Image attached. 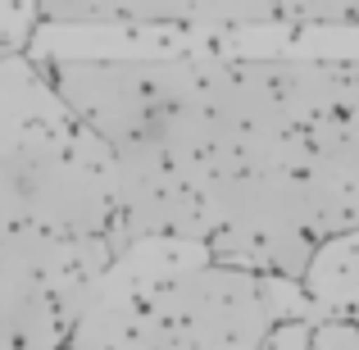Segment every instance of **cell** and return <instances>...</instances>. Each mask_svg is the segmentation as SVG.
I'll use <instances>...</instances> for the list:
<instances>
[{
  "instance_id": "obj_4",
  "label": "cell",
  "mask_w": 359,
  "mask_h": 350,
  "mask_svg": "<svg viewBox=\"0 0 359 350\" xmlns=\"http://www.w3.org/2000/svg\"><path fill=\"white\" fill-rule=\"evenodd\" d=\"M50 27H123L237 41V32H359V0H36Z\"/></svg>"
},
{
  "instance_id": "obj_2",
  "label": "cell",
  "mask_w": 359,
  "mask_h": 350,
  "mask_svg": "<svg viewBox=\"0 0 359 350\" xmlns=\"http://www.w3.org/2000/svg\"><path fill=\"white\" fill-rule=\"evenodd\" d=\"M132 250L114 159L36 55L0 64V350H64Z\"/></svg>"
},
{
  "instance_id": "obj_6",
  "label": "cell",
  "mask_w": 359,
  "mask_h": 350,
  "mask_svg": "<svg viewBox=\"0 0 359 350\" xmlns=\"http://www.w3.org/2000/svg\"><path fill=\"white\" fill-rule=\"evenodd\" d=\"M259 350H314V318H278Z\"/></svg>"
},
{
  "instance_id": "obj_1",
  "label": "cell",
  "mask_w": 359,
  "mask_h": 350,
  "mask_svg": "<svg viewBox=\"0 0 359 350\" xmlns=\"http://www.w3.org/2000/svg\"><path fill=\"white\" fill-rule=\"evenodd\" d=\"M114 159L137 241L201 245L214 264L305 278L359 228V55H36Z\"/></svg>"
},
{
  "instance_id": "obj_5",
  "label": "cell",
  "mask_w": 359,
  "mask_h": 350,
  "mask_svg": "<svg viewBox=\"0 0 359 350\" xmlns=\"http://www.w3.org/2000/svg\"><path fill=\"white\" fill-rule=\"evenodd\" d=\"M300 287L314 300V318H351L359 328V228L318 245Z\"/></svg>"
},
{
  "instance_id": "obj_7",
  "label": "cell",
  "mask_w": 359,
  "mask_h": 350,
  "mask_svg": "<svg viewBox=\"0 0 359 350\" xmlns=\"http://www.w3.org/2000/svg\"><path fill=\"white\" fill-rule=\"evenodd\" d=\"M314 350H359V328L351 318H314Z\"/></svg>"
},
{
  "instance_id": "obj_3",
  "label": "cell",
  "mask_w": 359,
  "mask_h": 350,
  "mask_svg": "<svg viewBox=\"0 0 359 350\" xmlns=\"http://www.w3.org/2000/svg\"><path fill=\"white\" fill-rule=\"evenodd\" d=\"M278 318H314L296 278L228 269L182 241H137L64 350H259Z\"/></svg>"
}]
</instances>
